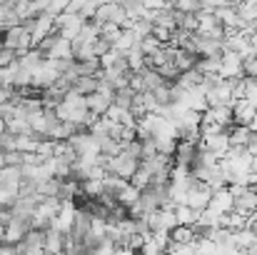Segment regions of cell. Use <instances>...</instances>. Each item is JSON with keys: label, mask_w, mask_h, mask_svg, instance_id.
Returning <instances> with one entry per match:
<instances>
[{"label": "cell", "mask_w": 257, "mask_h": 255, "mask_svg": "<svg viewBox=\"0 0 257 255\" xmlns=\"http://www.w3.org/2000/svg\"><path fill=\"white\" fill-rule=\"evenodd\" d=\"M227 135H230V145L232 148H245L250 135H252V130H250V125H230Z\"/></svg>", "instance_id": "obj_19"}, {"label": "cell", "mask_w": 257, "mask_h": 255, "mask_svg": "<svg viewBox=\"0 0 257 255\" xmlns=\"http://www.w3.org/2000/svg\"><path fill=\"white\" fill-rule=\"evenodd\" d=\"M197 240L195 225H175L170 230V243L172 245H190Z\"/></svg>", "instance_id": "obj_16"}, {"label": "cell", "mask_w": 257, "mask_h": 255, "mask_svg": "<svg viewBox=\"0 0 257 255\" xmlns=\"http://www.w3.org/2000/svg\"><path fill=\"white\" fill-rule=\"evenodd\" d=\"M172 3H175V0H170V5H172Z\"/></svg>", "instance_id": "obj_34"}, {"label": "cell", "mask_w": 257, "mask_h": 255, "mask_svg": "<svg viewBox=\"0 0 257 255\" xmlns=\"http://www.w3.org/2000/svg\"><path fill=\"white\" fill-rule=\"evenodd\" d=\"M83 25H85V20L78 13H60V15H55V33L68 38V40H75L78 33L83 30Z\"/></svg>", "instance_id": "obj_8"}, {"label": "cell", "mask_w": 257, "mask_h": 255, "mask_svg": "<svg viewBox=\"0 0 257 255\" xmlns=\"http://www.w3.org/2000/svg\"><path fill=\"white\" fill-rule=\"evenodd\" d=\"M125 63H127V70H130V73H143V70L148 68V58H145L138 48L125 55Z\"/></svg>", "instance_id": "obj_22"}, {"label": "cell", "mask_w": 257, "mask_h": 255, "mask_svg": "<svg viewBox=\"0 0 257 255\" xmlns=\"http://www.w3.org/2000/svg\"><path fill=\"white\" fill-rule=\"evenodd\" d=\"M60 75H63V73H60V60H48V58H43L40 65L35 68V73H33V88L45 90V88H50V85L55 83Z\"/></svg>", "instance_id": "obj_6"}, {"label": "cell", "mask_w": 257, "mask_h": 255, "mask_svg": "<svg viewBox=\"0 0 257 255\" xmlns=\"http://www.w3.org/2000/svg\"><path fill=\"white\" fill-rule=\"evenodd\" d=\"M55 118L63 120V123H70V125H80V128H90L95 123L97 115H92L87 110V103H85V95L75 93V90H68L58 103H55Z\"/></svg>", "instance_id": "obj_1"}, {"label": "cell", "mask_w": 257, "mask_h": 255, "mask_svg": "<svg viewBox=\"0 0 257 255\" xmlns=\"http://www.w3.org/2000/svg\"><path fill=\"white\" fill-rule=\"evenodd\" d=\"M23 25L28 28V33H30V38H33V48L40 45L48 35L55 33V18L48 15V13H40V15H35V18H28Z\"/></svg>", "instance_id": "obj_4"}, {"label": "cell", "mask_w": 257, "mask_h": 255, "mask_svg": "<svg viewBox=\"0 0 257 255\" xmlns=\"http://www.w3.org/2000/svg\"><path fill=\"white\" fill-rule=\"evenodd\" d=\"M0 43H3V48H13L18 55H23V53H28L33 48V38H30V33H28V28L23 23L5 28Z\"/></svg>", "instance_id": "obj_3"}, {"label": "cell", "mask_w": 257, "mask_h": 255, "mask_svg": "<svg viewBox=\"0 0 257 255\" xmlns=\"http://www.w3.org/2000/svg\"><path fill=\"white\" fill-rule=\"evenodd\" d=\"M172 210H175L177 225H195L197 218H200V210H195V208H190V205H175Z\"/></svg>", "instance_id": "obj_20"}, {"label": "cell", "mask_w": 257, "mask_h": 255, "mask_svg": "<svg viewBox=\"0 0 257 255\" xmlns=\"http://www.w3.org/2000/svg\"><path fill=\"white\" fill-rule=\"evenodd\" d=\"M148 10H168L170 8V0H140Z\"/></svg>", "instance_id": "obj_30"}, {"label": "cell", "mask_w": 257, "mask_h": 255, "mask_svg": "<svg viewBox=\"0 0 257 255\" xmlns=\"http://www.w3.org/2000/svg\"><path fill=\"white\" fill-rule=\"evenodd\" d=\"M197 35H207V38H225V28L220 25V20L215 18V13H197Z\"/></svg>", "instance_id": "obj_10"}, {"label": "cell", "mask_w": 257, "mask_h": 255, "mask_svg": "<svg viewBox=\"0 0 257 255\" xmlns=\"http://www.w3.org/2000/svg\"><path fill=\"white\" fill-rule=\"evenodd\" d=\"M68 3L70 0H50V8H48V15H60V13H65L68 10Z\"/></svg>", "instance_id": "obj_29"}, {"label": "cell", "mask_w": 257, "mask_h": 255, "mask_svg": "<svg viewBox=\"0 0 257 255\" xmlns=\"http://www.w3.org/2000/svg\"><path fill=\"white\" fill-rule=\"evenodd\" d=\"M125 20H127V13H125V8L120 3H102V5H97L95 18H92V23H97L100 28L102 25H120L122 28Z\"/></svg>", "instance_id": "obj_5"}, {"label": "cell", "mask_w": 257, "mask_h": 255, "mask_svg": "<svg viewBox=\"0 0 257 255\" xmlns=\"http://www.w3.org/2000/svg\"><path fill=\"white\" fill-rule=\"evenodd\" d=\"M18 60V53L13 48H0V68H8Z\"/></svg>", "instance_id": "obj_27"}, {"label": "cell", "mask_w": 257, "mask_h": 255, "mask_svg": "<svg viewBox=\"0 0 257 255\" xmlns=\"http://www.w3.org/2000/svg\"><path fill=\"white\" fill-rule=\"evenodd\" d=\"M28 230H30V223L28 220H23V218H15V215H10V220L5 223V233H3V240L5 243H20L25 235H28Z\"/></svg>", "instance_id": "obj_11"}, {"label": "cell", "mask_w": 257, "mask_h": 255, "mask_svg": "<svg viewBox=\"0 0 257 255\" xmlns=\"http://www.w3.org/2000/svg\"><path fill=\"white\" fill-rule=\"evenodd\" d=\"M112 95L115 93H100V90H92L90 95H85V103H87V110L92 113V115H105L107 113V108L112 105Z\"/></svg>", "instance_id": "obj_13"}, {"label": "cell", "mask_w": 257, "mask_h": 255, "mask_svg": "<svg viewBox=\"0 0 257 255\" xmlns=\"http://www.w3.org/2000/svg\"><path fill=\"white\" fill-rule=\"evenodd\" d=\"M195 255H217V245L210 238H197L195 240Z\"/></svg>", "instance_id": "obj_24"}, {"label": "cell", "mask_w": 257, "mask_h": 255, "mask_svg": "<svg viewBox=\"0 0 257 255\" xmlns=\"http://www.w3.org/2000/svg\"><path fill=\"white\" fill-rule=\"evenodd\" d=\"M200 148L207 150V153H212V155L220 160V158H225V153H227L232 145H230V135H227V130H217V133L200 135Z\"/></svg>", "instance_id": "obj_7"}, {"label": "cell", "mask_w": 257, "mask_h": 255, "mask_svg": "<svg viewBox=\"0 0 257 255\" xmlns=\"http://www.w3.org/2000/svg\"><path fill=\"white\" fill-rule=\"evenodd\" d=\"M40 53H43V58H48V60H70L73 58V43L68 40V38H63V35H58V33H53V35H48L40 45H35Z\"/></svg>", "instance_id": "obj_2"}, {"label": "cell", "mask_w": 257, "mask_h": 255, "mask_svg": "<svg viewBox=\"0 0 257 255\" xmlns=\"http://www.w3.org/2000/svg\"><path fill=\"white\" fill-rule=\"evenodd\" d=\"M255 115H257V108L250 100L240 98V100L232 103V125H250Z\"/></svg>", "instance_id": "obj_12"}, {"label": "cell", "mask_w": 257, "mask_h": 255, "mask_svg": "<svg viewBox=\"0 0 257 255\" xmlns=\"http://www.w3.org/2000/svg\"><path fill=\"white\" fill-rule=\"evenodd\" d=\"M217 75L225 78V80H240V78H245L242 75V58L237 53H232V50H222Z\"/></svg>", "instance_id": "obj_9"}, {"label": "cell", "mask_w": 257, "mask_h": 255, "mask_svg": "<svg viewBox=\"0 0 257 255\" xmlns=\"http://www.w3.org/2000/svg\"><path fill=\"white\" fill-rule=\"evenodd\" d=\"M210 198H212V190H210L205 183H197V185L187 193V203H185V205H190V208H195V210H202V208L210 205Z\"/></svg>", "instance_id": "obj_15"}, {"label": "cell", "mask_w": 257, "mask_h": 255, "mask_svg": "<svg viewBox=\"0 0 257 255\" xmlns=\"http://www.w3.org/2000/svg\"><path fill=\"white\" fill-rule=\"evenodd\" d=\"M15 3H30V0H15Z\"/></svg>", "instance_id": "obj_33"}, {"label": "cell", "mask_w": 257, "mask_h": 255, "mask_svg": "<svg viewBox=\"0 0 257 255\" xmlns=\"http://www.w3.org/2000/svg\"><path fill=\"white\" fill-rule=\"evenodd\" d=\"M163 255H168V253H163Z\"/></svg>", "instance_id": "obj_36"}, {"label": "cell", "mask_w": 257, "mask_h": 255, "mask_svg": "<svg viewBox=\"0 0 257 255\" xmlns=\"http://www.w3.org/2000/svg\"><path fill=\"white\" fill-rule=\"evenodd\" d=\"M0 255H18V248H15L13 243H5V240H0Z\"/></svg>", "instance_id": "obj_31"}, {"label": "cell", "mask_w": 257, "mask_h": 255, "mask_svg": "<svg viewBox=\"0 0 257 255\" xmlns=\"http://www.w3.org/2000/svg\"><path fill=\"white\" fill-rule=\"evenodd\" d=\"M138 43H140V40L133 35V30H125V28H122V30H120V35H117V40L112 43V50H117V53L125 58L127 53H133V50L138 48Z\"/></svg>", "instance_id": "obj_17"}, {"label": "cell", "mask_w": 257, "mask_h": 255, "mask_svg": "<svg viewBox=\"0 0 257 255\" xmlns=\"http://www.w3.org/2000/svg\"><path fill=\"white\" fill-rule=\"evenodd\" d=\"M172 8L180 13H200V0H175Z\"/></svg>", "instance_id": "obj_25"}, {"label": "cell", "mask_w": 257, "mask_h": 255, "mask_svg": "<svg viewBox=\"0 0 257 255\" xmlns=\"http://www.w3.org/2000/svg\"><path fill=\"white\" fill-rule=\"evenodd\" d=\"M95 85H97V75H78V78L73 80V88H70V90H75V93H80V95H90V93L95 90Z\"/></svg>", "instance_id": "obj_23"}, {"label": "cell", "mask_w": 257, "mask_h": 255, "mask_svg": "<svg viewBox=\"0 0 257 255\" xmlns=\"http://www.w3.org/2000/svg\"><path fill=\"white\" fill-rule=\"evenodd\" d=\"M43 248H45V255L63 253V248H65V233H60L55 228H45L43 230Z\"/></svg>", "instance_id": "obj_14"}, {"label": "cell", "mask_w": 257, "mask_h": 255, "mask_svg": "<svg viewBox=\"0 0 257 255\" xmlns=\"http://www.w3.org/2000/svg\"><path fill=\"white\" fill-rule=\"evenodd\" d=\"M232 205H235V200H232V193H230L227 188L212 190L210 208H215V210H220V213H230V210H232Z\"/></svg>", "instance_id": "obj_18"}, {"label": "cell", "mask_w": 257, "mask_h": 255, "mask_svg": "<svg viewBox=\"0 0 257 255\" xmlns=\"http://www.w3.org/2000/svg\"><path fill=\"white\" fill-rule=\"evenodd\" d=\"M250 45H252V50H255V55H257V30L250 35Z\"/></svg>", "instance_id": "obj_32"}, {"label": "cell", "mask_w": 257, "mask_h": 255, "mask_svg": "<svg viewBox=\"0 0 257 255\" xmlns=\"http://www.w3.org/2000/svg\"><path fill=\"white\" fill-rule=\"evenodd\" d=\"M195 70L200 75H217L220 70V55H212V58H200L195 63Z\"/></svg>", "instance_id": "obj_21"}, {"label": "cell", "mask_w": 257, "mask_h": 255, "mask_svg": "<svg viewBox=\"0 0 257 255\" xmlns=\"http://www.w3.org/2000/svg\"><path fill=\"white\" fill-rule=\"evenodd\" d=\"M242 75L245 78H257V55H250L242 60Z\"/></svg>", "instance_id": "obj_26"}, {"label": "cell", "mask_w": 257, "mask_h": 255, "mask_svg": "<svg viewBox=\"0 0 257 255\" xmlns=\"http://www.w3.org/2000/svg\"><path fill=\"white\" fill-rule=\"evenodd\" d=\"M222 5H230V3L227 0H200V10H205V13H215Z\"/></svg>", "instance_id": "obj_28"}, {"label": "cell", "mask_w": 257, "mask_h": 255, "mask_svg": "<svg viewBox=\"0 0 257 255\" xmlns=\"http://www.w3.org/2000/svg\"><path fill=\"white\" fill-rule=\"evenodd\" d=\"M0 48H3V43H0Z\"/></svg>", "instance_id": "obj_35"}]
</instances>
